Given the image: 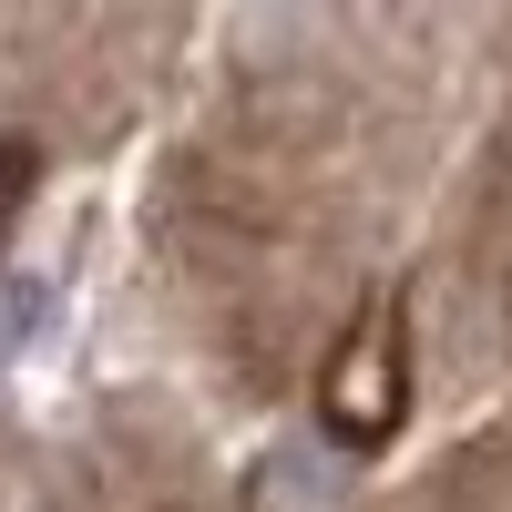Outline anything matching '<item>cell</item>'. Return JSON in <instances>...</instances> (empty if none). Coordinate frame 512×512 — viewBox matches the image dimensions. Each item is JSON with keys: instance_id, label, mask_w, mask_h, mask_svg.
Instances as JSON below:
<instances>
[{"instance_id": "cell-2", "label": "cell", "mask_w": 512, "mask_h": 512, "mask_svg": "<svg viewBox=\"0 0 512 512\" xmlns=\"http://www.w3.org/2000/svg\"><path fill=\"white\" fill-rule=\"evenodd\" d=\"M31 175H41V154H31L21 134H0V236H11V216H21V195H31Z\"/></svg>"}, {"instance_id": "cell-1", "label": "cell", "mask_w": 512, "mask_h": 512, "mask_svg": "<svg viewBox=\"0 0 512 512\" xmlns=\"http://www.w3.org/2000/svg\"><path fill=\"white\" fill-rule=\"evenodd\" d=\"M400 410H410V338H400V297H369L359 328L338 338V359L318 379V420L349 451H379L400 431Z\"/></svg>"}]
</instances>
